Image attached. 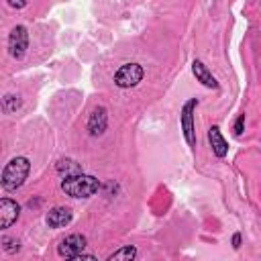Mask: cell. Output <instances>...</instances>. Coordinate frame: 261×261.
Returning a JSON list of instances; mask_svg holds the SVG:
<instances>
[{
    "mask_svg": "<svg viewBox=\"0 0 261 261\" xmlns=\"http://www.w3.org/2000/svg\"><path fill=\"white\" fill-rule=\"evenodd\" d=\"M232 247H234V249H239V247H241V234H239V232L232 237Z\"/></svg>",
    "mask_w": 261,
    "mask_h": 261,
    "instance_id": "obj_19",
    "label": "cell"
},
{
    "mask_svg": "<svg viewBox=\"0 0 261 261\" xmlns=\"http://www.w3.org/2000/svg\"><path fill=\"white\" fill-rule=\"evenodd\" d=\"M71 218H73V214H71V210L67 206H55V208H51L47 212L45 222H47L49 228H61V226L69 224Z\"/></svg>",
    "mask_w": 261,
    "mask_h": 261,
    "instance_id": "obj_9",
    "label": "cell"
},
{
    "mask_svg": "<svg viewBox=\"0 0 261 261\" xmlns=\"http://www.w3.org/2000/svg\"><path fill=\"white\" fill-rule=\"evenodd\" d=\"M198 106V100L192 98L184 104L181 108V114H179V124H181V130H184V139L190 147H196V128H194V110Z\"/></svg>",
    "mask_w": 261,
    "mask_h": 261,
    "instance_id": "obj_4",
    "label": "cell"
},
{
    "mask_svg": "<svg viewBox=\"0 0 261 261\" xmlns=\"http://www.w3.org/2000/svg\"><path fill=\"white\" fill-rule=\"evenodd\" d=\"M98 188H100V181L88 173L65 175L61 179V190L71 198H90L98 192Z\"/></svg>",
    "mask_w": 261,
    "mask_h": 261,
    "instance_id": "obj_1",
    "label": "cell"
},
{
    "mask_svg": "<svg viewBox=\"0 0 261 261\" xmlns=\"http://www.w3.org/2000/svg\"><path fill=\"white\" fill-rule=\"evenodd\" d=\"M96 261V255H90V253H80L77 257H75V261Z\"/></svg>",
    "mask_w": 261,
    "mask_h": 261,
    "instance_id": "obj_18",
    "label": "cell"
},
{
    "mask_svg": "<svg viewBox=\"0 0 261 261\" xmlns=\"http://www.w3.org/2000/svg\"><path fill=\"white\" fill-rule=\"evenodd\" d=\"M143 75H145V69H143L139 63H124V65H120V67L116 69V73H114V84H116L118 88H122V90L135 88V86L143 80Z\"/></svg>",
    "mask_w": 261,
    "mask_h": 261,
    "instance_id": "obj_3",
    "label": "cell"
},
{
    "mask_svg": "<svg viewBox=\"0 0 261 261\" xmlns=\"http://www.w3.org/2000/svg\"><path fill=\"white\" fill-rule=\"evenodd\" d=\"M18 214H20V206L14 200L10 198L0 200V228H8L10 224H14Z\"/></svg>",
    "mask_w": 261,
    "mask_h": 261,
    "instance_id": "obj_8",
    "label": "cell"
},
{
    "mask_svg": "<svg viewBox=\"0 0 261 261\" xmlns=\"http://www.w3.org/2000/svg\"><path fill=\"white\" fill-rule=\"evenodd\" d=\"M86 245H88L86 237H84V234L73 232V234H67V237H65V239H63V241L57 245V253H59V257H65V259H75L80 253H84Z\"/></svg>",
    "mask_w": 261,
    "mask_h": 261,
    "instance_id": "obj_6",
    "label": "cell"
},
{
    "mask_svg": "<svg viewBox=\"0 0 261 261\" xmlns=\"http://www.w3.org/2000/svg\"><path fill=\"white\" fill-rule=\"evenodd\" d=\"M243 128H245V114H241V116L237 118V122H234V135H241Z\"/></svg>",
    "mask_w": 261,
    "mask_h": 261,
    "instance_id": "obj_16",
    "label": "cell"
},
{
    "mask_svg": "<svg viewBox=\"0 0 261 261\" xmlns=\"http://www.w3.org/2000/svg\"><path fill=\"white\" fill-rule=\"evenodd\" d=\"M2 249H4L6 253H16V251L20 249V245H18L16 239H12V237H4V239H2Z\"/></svg>",
    "mask_w": 261,
    "mask_h": 261,
    "instance_id": "obj_15",
    "label": "cell"
},
{
    "mask_svg": "<svg viewBox=\"0 0 261 261\" xmlns=\"http://www.w3.org/2000/svg\"><path fill=\"white\" fill-rule=\"evenodd\" d=\"M108 126V112L104 106H96L88 118V133L92 137H100Z\"/></svg>",
    "mask_w": 261,
    "mask_h": 261,
    "instance_id": "obj_7",
    "label": "cell"
},
{
    "mask_svg": "<svg viewBox=\"0 0 261 261\" xmlns=\"http://www.w3.org/2000/svg\"><path fill=\"white\" fill-rule=\"evenodd\" d=\"M29 49V33L22 24H16L8 35V53L14 59H22Z\"/></svg>",
    "mask_w": 261,
    "mask_h": 261,
    "instance_id": "obj_5",
    "label": "cell"
},
{
    "mask_svg": "<svg viewBox=\"0 0 261 261\" xmlns=\"http://www.w3.org/2000/svg\"><path fill=\"white\" fill-rule=\"evenodd\" d=\"M192 71H194V75H196V80L202 84V86H206V88H218V82H216V77L208 71V67L200 61V59H194V63H192Z\"/></svg>",
    "mask_w": 261,
    "mask_h": 261,
    "instance_id": "obj_11",
    "label": "cell"
},
{
    "mask_svg": "<svg viewBox=\"0 0 261 261\" xmlns=\"http://www.w3.org/2000/svg\"><path fill=\"white\" fill-rule=\"evenodd\" d=\"M208 141H210L212 153H214L216 157H224V155L228 153V143L224 141V137H222V133H220L218 126H210V130H208Z\"/></svg>",
    "mask_w": 261,
    "mask_h": 261,
    "instance_id": "obj_10",
    "label": "cell"
},
{
    "mask_svg": "<svg viewBox=\"0 0 261 261\" xmlns=\"http://www.w3.org/2000/svg\"><path fill=\"white\" fill-rule=\"evenodd\" d=\"M137 257V249L133 245H124L120 249H116L114 253H110L106 257V261H133Z\"/></svg>",
    "mask_w": 261,
    "mask_h": 261,
    "instance_id": "obj_12",
    "label": "cell"
},
{
    "mask_svg": "<svg viewBox=\"0 0 261 261\" xmlns=\"http://www.w3.org/2000/svg\"><path fill=\"white\" fill-rule=\"evenodd\" d=\"M55 169H57V173H61V175H75V173H82V169H80V163H75L73 159H59L57 161V165H55Z\"/></svg>",
    "mask_w": 261,
    "mask_h": 261,
    "instance_id": "obj_13",
    "label": "cell"
},
{
    "mask_svg": "<svg viewBox=\"0 0 261 261\" xmlns=\"http://www.w3.org/2000/svg\"><path fill=\"white\" fill-rule=\"evenodd\" d=\"M16 108H20V98L16 94H6L2 98V110L10 114V112H16Z\"/></svg>",
    "mask_w": 261,
    "mask_h": 261,
    "instance_id": "obj_14",
    "label": "cell"
},
{
    "mask_svg": "<svg viewBox=\"0 0 261 261\" xmlns=\"http://www.w3.org/2000/svg\"><path fill=\"white\" fill-rule=\"evenodd\" d=\"M27 2H29V0H6V4H8L10 8H16V10H18V8H24Z\"/></svg>",
    "mask_w": 261,
    "mask_h": 261,
    "instance_id": "obj_17",
    "label": "cell"
},
{
    "mask_svg": "<svg viewBox=\"0 0 261 261\" xmlns=\"http://www.w3.org/2000/svg\"><path fill=\"white\" fill-rule=\"evenodd\" d=\"M29 171H31V161L27 157H12L2 169V188L14 192L24 184Z\"/></svg>",
    "mask_w": 261,
    "mask_h": 261,
    "instance_id": "obj_2",
    "label": "cell"
}]
</instances>
